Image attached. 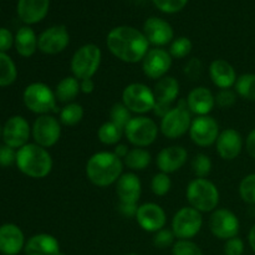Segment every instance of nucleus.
Listing matches in <instances>:
<instances>
[{"mask_svg": "<svg viewBox=\"0 0 255 255\" xmlns=\"http://www.w3.org/2000/svg\"><path fill=\"white\" fill-rule=\"evenodd\" d=\"M184 75L188 77L189 80H197L198 77H201L202 72H203V64L199 59L193 57V59L189 60L188 62L184 66Z\"/></svg>", "mask_w": 255, "mask_h": 255, "instance_id": "46", "label": "nucleus"}, {"mask_svg": "<svg viewBox=\"0 0 255 255\" xmlns=\"http://www.w3.org/2000/svg\"><path fill=\"white\" fill-rule=\"evenodd\" d=\"M244 249H246V246H244L243 239H241L239 237H234V238L228 239L224 243V255H243Z\"/></svg>", "mask_w": 255, "mask_h": 255, "instance_id": "45", "label": "nucleus"}, {"mask_svg": "<svg viewBox=\"0 0 255 255\" xmlns=\"http://www.w3.org/2000/svg\"><path fill=\"white\" fill-rule=\"evenodd\" d=\"M159 127L154 120L147 116H133L124 129L127 141L133 147L146 148L154 143L158 137Z\"/></svg>", "mask_w": 255, "mask_h": 255, "instance_id": "8", "label": "nucleus"}, {"mask_svg": "<svg viewBox=\"0 0 255 255\" xmlns=\"http://www.w3.org/2000/svg\"><path fill=\"white\" fill-rule=\"evenodd\" d=\"M15 164L25 176L42 179L51 173L54 162L47 148L36 143H27L16 151Z\"/></svg>", "mask_w": 255, "mask_h": 255, "instance_id": "3", "label": "nucleus"}, {"mask_svg": "<svg viewBox=\"0 0 255 255\" xmlns=\"http://www.w3.org/2000/svg\"><path fill=\"white\" fill-rule=\"evenodd\" d=\"M176 236L172 232V229H161L153 236V246L158 249L172 248L176 243Z\"/></svg>", "mask_w": 255, "mask_h": 255, "instance_id": "42", "label": "nucleus"}, {"mask_svg": "<svg viewBox=\"0 0 255 255\" xmlns=\"http://www.w3.org/2000/svg\"><path fill=\"white\" fill-rule=\"evenodd\" d=\"M189 0H152L154 6L166 14H176L183 10Z\"/></svg>", "mask_w": 255, "mask_h": 255, "instance_id": "41", "label": "nucleus"}, {"mask_svg": "<svg viewBox=\"0 0 255 255\" xmlns=\"http://www.w3.org/2000/svg\"><path fill=\"white\" fill-rule=\"evenodd\" d=\"M80 90L82 94H92L95 90V82L92 79H85L80 81Z\"/></svg>", "mask_w": 255, "mask_h": 255, "instance_id": "50", "label": "nucleus"}, {"mask_svg": "<svg viewBox=\"0 0 255 255\" xmlns=\"http://www.w3.org/2000/svg\"><path fill=\"white\" fill-rule=\"evenodd\" d=\"M16 64L6 52H0V87L10 86L16 81Z\"/></svg>", "mask_w": 255, "mask_h": 255, "instance_id": "33", "label": "nucleus"}, {"mask_svg": "<svg viewBox=\"0 0 255 255\" xmlns=\"http://www.w3.org/2000/svg\"><path fill=\"white\" fill-rule=\"evenodd\" d=\"M15 36L6 27H0V52H7L14 46Z\"/></svg>", "mask_w": 255, "mask_h": 255, "instance_id": "47", "label": "nucleus"}, {"mask_svg": "<svg viewBox=\"0 0 255 255\" xmlns=\"http://www.w3.org/2000/svg\"><path fill=\"white\" fill-rule=\"evenodd\" d=\"M143 34L149 45L154 47H163L174 40V31L172 25L162 17L152 16L144 21Z\"/></svg>", "mask_w": 255, "mask_h": 255, "instance_id": "19", "label": "nucleus"}, {"mask_svg": "<svg viewBox=\"0 0 255 255\" xmlns=\"http://www.w3.org/2000/svg\"><path fill=\"white\" fill-rule=\"evenodd\" d=\"M124 161L114 152L101 151L92 154L86 163V177L94 186L109 187L119 181L124 173Z\"/></svg>", "mask_w": 255, "mask_h": 255, "instance_id": "2", "label": "nucleus"}, {"mask_svg": "<svg viewBox=\"0 0 255 255\" xmlns=\"http://www.w3.org/2000/svg\"><path fill=\"white\" fill-rule=\"evenodd\" d=\"M246 149H247V152H248L249 156H251L252 158L255 159V128L253 129V131L249 132L248 137H247Z\"/></svg>", "mask_w": 255, "mask_h": 255, "instance_id": "49", "label": "nucleus"}, {"mask_svg": "<svg viewBox=\"0 0 255 255\" xmlns=\"http://www.w3.org/2000/svg\"><path fill=\"white\" fill-rule=\"evenodd\" d=\"M54 92L57 102L65 105L71 104L81 92V90H80V80H77L75 76L64 77L56 85Z\"/></svg>", "mask_w": 255, "mask_h": 255, "instance_id": "29", "label": "nucleus"}, {"mask_svg": "<svg viewBox=\"0 0 255 255\" xmlns=\"http://www.w3.org/2000/svg\"><path fill=\"white\" fill-rule=\"evenodd\" d=\"M84 107L77 102H71L62 107L59 111V121L62 126L74 127L84 119Z\"/></svg>", "mask_w": 255, "mask_h": 255, "instance_id": "32", "label": "nucleus"}, {"mask_svg": "<svg viewBox=\"0 0 255 255\" xmlns=\"http://www.w3.org/2000/svg\"><path fill=\"white\" fill-rule=\"evenodd\" d=\"M14 46L16 52L21 57H31L37 49V36L34 30L25 25L21 26L15 34Z\"/></svg>", "mask_w": 255, "mask_h": 255, "instance_id": "28", "label": "nucleus"}, {"mask_svg": "<svg viewBox=\"0 0 255 255\" xmlns=\"http://www.w3.org/2000/svg\"><path fill=\"white\" fill-rule=\"evenodd\" d=\"M106 46L116 59L126 64L142 62L149 51V42L143 31L128 25H121L110 30Z\"/></svg>", "mask_w": 255, "mask_h": 255, "instance_id": "1", "label": "nucleus"}, {"mask_svg": "<svg viewBox=\"0 0 255 255\" xmlns=\"http://www.w3.org/2000/svg\"><path fill=\"white\" fill-rule=\"evenodd\" d=\"M203 227V216L192 207H182L172 218L171 229L177 239H193Z\"/></svg>", "mask_w": 255, "mask_h": 255, "instance_id": "10", "label": "nucleus"}, {"mask_svg": "<svg viewBox=\"0 0 255 255\" xmlns=\"http://www.w3.org/2000/svg\"><path fill=\"white\" fill-rule=\"evenodd\" d=\"M172 188V181L169 178V174L158 172L154 174L151 179V191L154 196L164 197L169 193Z\"/></svg>", "mask_w": 255, "mask_h": 255, "instance_id": "37", "label": "nucleus"}, {"mask_svg": "<svg viewBox=\"0 0 255 255\" xmlns=\"http://www.w3.org/2000/svg\"><path fill=\"white\" fill-rule=\"evenodd\" d=\"M188 133L196 146L209 147L217 142L221 129L216 119L207 115V116H196V119L192 120Z\"/></svg>", "mask_w": 255, "mask_h": 255, "instance_id": "14", "label": "nucleus"}, {"mask_svg": "<svg viewBox=\"0 0 255 255\" xmlns=\"http://www.w3.org/2000/svg\"><path fill=\"white\" fill-rule=\"evenodd\" d=\"M209 231L216 238L221 241H228V239L238 237L241 231V222L239 218L232 211L227 208H217L212 212L209 217Z\"/></svg>", "mask_w": 255, "mask_h": 255, "instance_id": "12", "label": "nucleus"}, {"mask_svg": "<svg viewBox=\"0 0 255 255\" xmlns=\"http://www.w3.org/2000/svg\"><path fill=\"white\" fill-rule=\"evenodd\" d=\"M31 126L25 117L20 115L9 117L2 126V141L6 146L19 149L29 143Z\"/></svg>", "mask_w": 255, "mask_h": 255, "instance_id": "16", "label": "nucleus"}, {"mask_svg": "<svg viewBox=\"0 0 255 255\" xmlns=\"http://www.w3.org/2000/svg\"><path fill=\"white\" fill-rule=\"evenodd\" d=\"M128 152H129V149H128V147L126 146V144L119 143V144H116V146H115L114 153L116 154V156L119 157V158H121L122 161H124V159L126 158V156H127V154H128Z\"/></svg>", "mask_w": 255, "mask_h": 255, "instance_id": "51", "label": "nucleus"}, {"mask_svg": "<svg viewBox=\"0 0 255 255\" xmlns=\"http://www.w3.org/2000/svg\"><path fill=\"white\" fill-rule=\"evenodd\" d=\"M136 221L144 232L157 233L166 227L167 214L159 204L148 202L138 206Z\"/></svg>", "mask_w": 255, "mask_h": 255, "instance_id": "18", "label": "nucleus"}, {"mask_svg": "<svg viewBox=\"0 0 255 255\" xmlns=\"http://www.w3.org/2000/svg\"><path fill=\"white\" fill-rule=\"evenodd\" d=\"M102 61V51L96 44H85L74 52L70 61L72 76L77 80L92 79L99 71Z\"/></svg>", "mask_w": 255, "mask_h": 255, "instance_id": "6", "label": "nucleus"}, {"mask_svg": "<svg viewBox=\"0 0 255 255\" xmlns=\"http://www.w3.org/2000/svg\"><path fill=\"white\" fill-rule=\"evenodd\" d=\"M152 161V156L146 148H139V147H133L129 149L128 154L124 159V164L131 172L143 171L149 166Z\"/></svg>", "mask_w": 255, "mask_h": 255, "instance_id": "30", "label": "nucleus"}, {"mask_svg": "<svg viewBox=\"0 0 255 255\" xmlns=\"http://www.w3.org/2000/svg\"><path fill=\"white\" fill-rule=\"evenodd\" d=\"M16 162V149L6 146L5 143L0 144V167L7 168Z\"/></svg>", "mask_w": 255, "mask_h": 255, "instance_id": "44", "label": "nucleus"}, {"mask_svg": "<svg viewBox=\"0 0 255 255\" xmlns=\"http://www.w3.org/2000/svg\"><path fill=\"white\" fill-rule=\"evenodd\" d=\"M173 59L169 55L168 50L162 47L149 49L144 59L142 60V71L148 79L159 80L167 76L172 67Z\"/></svg>", "mask_w": 255, "mask_h": 255, "instance_id": "17", "label": "nucleus"}, {"mask_svg": "<svg viewBox=\"0 0 255 255\" xmlns=\"http://www.w3.org/2000/svg\"><path fill=\"white\" fill-rule=\"evenodd\" d=\"M192 49H193V44L191 39L187 36H179L169 44L168 52L172 59H186L192 52Z\"/></svg>", "mask_w": 255, "mask_h": 255, "instance_id": "35", "label": "nucleus"}, {"mask_svg": "<svg viewBox=\"0 0 255 255\" xmlns=\"http://www.w3.org/2000/svg\"><path fill=\"white\" fill-rule=\"evenodd\" d=\"M188 159V152L183 146L164 147L157 153L156 164L159 172L171 174L179 171Z\"/></svg>", "mask_w": 255, "mask_h": 255, "instance_id": "20", "label": "nucleus"}, {"mask_svg": "<svg viewBox=\"0 0 255 255\" xmlns=\"http://www.w3.org/2000/svg\"><path fill=\"white\" fill-rule=\"evenodd\" d=\"M234 89L242 99L255 101V74H243L238 76Z\"/></svg>", "mask_w": 255, "mask_h": 255, "instance_id": "34", "label": "nucleus"}, {"mask_svg": "<svg viewBox=\"0 0 255 255\" xmlns=\"http://www.w3.org/2000/svg\"><path fill=\"white\" fill-rule=\"evenodd\" d=\"M217 153L222 159L233 161L243 149V138L236 128H227L219 133L216 142Z\"/></svg>", "mask_w": 255, "mask_h": 255, "instance_id": "22", "label": "nucleus"}, {"mask_svg": "<svg viewBox=\"0 0 255 255\" xmlns=\"http://www.w3.org/2000/svg\"><path fill=\"white\" fill-rule=\"evenodd\" d=\"M124 136V129L111 121L102 124L97 129V138L105 146H116Z\"/></svg>", "mask_w": 255, "mask_h": 255, "instance_id": "31", "label": "nucleus"}, {"mask_svg": "<svg viewBox=\"0 0 255 255\" xmlns=\"http://www.w3.org/2000/svg\"><path fill=\"white\" fill-rule=\"evenodd\" d=\"M126 255H138V254H136V253H128V254H126Z\"/></svg>", "mask_w": 255, "mask_h": 255, "instance_id": "54", "label": "nucleus"}, {"mask_svg": "<svg viewBox=\"0 0 255 255\" xmlns=\"http://www.w3.org/2000/svg\"><path fill=\"white\" fill-rule=\"evenodd\" d=\"M172 255H203V252L192 239H177L172 247Z\"/></svg>", "mask_w": 255, "mask_h": 255, "instance_id": "40", "label": "nucleus"}, {"mask_svg": "<svg viewBox=\"0 0 255 255\" xmlns=\"http://www.w3.org/2000/svg\"><path fill=\"white\" fill-rule=\"evenodd\" d=\"M119 211L122 216L127 217V218H136L137 211H138V204L120 203Z\"/></svg>", "mask_w": 255, "mask_h": 255, "instance_id": "48", "label": "nucleus"}, {"mask_svg": "<svg viewBox=\"0 0 255 255\" xmlns=\"http://www.w3.org/2000/svg\"><path fill=\"white\" fill-rule=\"evenodd\" d=\"M50 9V0H19L17 16L27 26L37 24L46 17Z\"/></svg>", "mask_w": 255, "mask_h": 255, "instance_id": "25", "label": "nucleus"}, {"mask_svg": "<svg viewBox=\"0 0 255 255\" xmlns=\"http://www.w3.org/2000/svg\"><path fill=\"white\" fill-rule=\"evenodd\" d=\"M216 106L221 107V109H229L233 106L237 101V92L231 89L219 90L216 95Z\"/></svg>", "mask_w": 255, "mask_h": 255, "instance_id": "43", "label": "nucleus"}, {"mask_svg": "<svg viewBox=\"0 0 255 255\" xmlns=\"http://www.w3.org/2000/svg\"><path fill=\"white\" fill-rule=\"evenodd\" d=\"M239 196L247 204H255V173L244 177L239 184Z\"/></svg>", "mask_w": 255, "mask_h": 255, "instance_id": "39", "label": "nucleus"}, {"mask_svg": "<svg viewBox=\"0 0 255 255\" xmlns=\"http://www.w3.org/2000/svg\"><path fill=\"white\" fill-rule=\"evenodd\" d=\"M61 126L59 119L54 115H41L35 119L31 126V137L34 143L50 148L59 142L61 137Z\"/></svg>", "mask_w": 255, "mask_h": 255, "instance_id": "11", "label": "nucleus"}, {"mask_svg": "<svg viewBox=\"0 0 255 255\" xmlns=\"http://www.w3.org/2000/svg\"><path fill=\"white\" fill-rule=\"evenodd\" d=\"M22 102L30 112L39 116L59 112L54 90L44 82H32L27 85L22 92Z\"/></svg>", "mask_w": 255, "mask_h": 255, "instance_id": "5", "label": "nucleus"}, {"mask_svg": "<svg viewBox=\"0 0 255 255\" xmlns=\"http://www.w3.org/2000/svg\"><path fill=\"white\" fill-rule=\"evenodd\" d=\"M70 44L69 30L65 25L47 27L37 36V49L45 55H57L67 49Z\"/></svg>", "mask_w": 255, "mask_h": 255, "instance_id": "15", "label": "nucleus"}, {"mask_svg": "<svg viewBox=\"0 0 255 255\" xmlns=\"http://www.w3.org/2000/svg\"><path fill=\"white\" fill-rule=\"evenodd\" d=\"M0 138H2V126L0 125Z\"/></svg>", "mask_w": 255, "mask_h": 255, "instance_id": "53", "label": "nucleus"}, {"mask_svg": "<svg viewBox=\"0 0 255 255\" xmlns=\"http://www.w3.org/2000/svg\"><path fill=\"white\" fill-rule=\"evenodd\" d=\"M25 255H65L61 252L59 241L47 233H39L30 237L25 243Z\"/></svg>", "mask_w": 255, "mask_h": 255, "instance_id": "26", "label": "nucleus"}, {"mask_svg": "<svg viewBox=\"0 0 255 255\" xmlns=\"http://www.w3.org/2000/svg\"><path fill=\"white\" fill-rule=\"evenodd\" d=\"M186 101L191 114L196 116H207L216 107V97L206 86H197L191 90Z\"/></svg>", "mask_w": 255, "mask_h": 255, "instance_id": "23", "label": "nucleus"}, {"mask_svg": "<svg viewBox=\"0 0 255 255\" xmlns=\"http://www.w3.org/2000/svg\"><path fill=\"white\" fill-rule=\"evenodd\" d=\"M25 236L19 226L5 223L0 226V253L2 255H19L25 248Z\"/></svg>", "mask_w": 255, "mask_h": 255, "instance_id": "21", "label": "nucleus"}, {"mask_svg": "<svg viewBox=\"0 0 255 255\" xmlns=\"http://www.w3.org/2000/svg\"><path fill=\"white\" fill-rule=\"evenodd\" d=\"M132 117H133L132 112L122 102H116L110 110V121L121 127L122 129H125V127Z\"/></svg>", "mask_w": 255, "mask_h": 255, "instance_id": "38", "label": "nucleus"}, {"mask_svg": "<svg viewBox=\"0 0 255 255\" xmlns=\"http://www.w3.org/2000/svg\"><path fill=\"white\" fill-rule=\"evenodd\" d=\"M248 242H249V246H251L252 251L255 253V224L251 228L248 234Z\"/></svg>", "mask_w": 255, "mask_h": 255, "instance_id": "52", "label": "nucleus"}, {"mask_svg": "<svg viewBox=\"0 0 255 255\" xmlns=\"http://www.w3.org/2000/svg\"><path fill=\"white\" fill-rule=\"evenodd\" d=\"M192 114L187 106L186 100H179L161 119L159 131L166 138L177 139L189 132L192 124Z\"/></svg>", "mask_w": 255, "mask_h": 255, "instance_id": "7", "label": "nucleus"}, {"mask_svg": "<svg viewBox=\"0 0 255 255\" xmlns=\"http://www.w3.org/2000/svg\"><path fill=\"white\" fill-rule=\"evenodd\" d=\"M153 94L154 99H156V105H154L153 112L156 116L162 119L173 107L172 105L178 99V80L173 76H168V75L162 77V79L157 80L156 85L153 87Z\"/></svg>", "mask_w": 255, "mask_h": 255, "instance_id": "13", "label": "nucleus"}, {"mask_svg": "<svg viewBox=\"0 0 255 255\" xmlns=\"http://www.w3.org/2000/svg\"><path fill=\"white\" fill-rule=\"evenodd\" d=\"M186 198L192 208L201 213H212L218 208L221 194L212 181L207 178H194L187 186Z\"/></svg>", "mask_w": 255, "mask_h": 255, "instance_id": "4", "label": "nucleus"}, {"mask_svg": "<svg viewBox=\"0 0 255 255\" xmlns=\"http://www.w3.org/2000/svg\"><path fill=\"white\" fill-rule=\"evenodd\" d=\"M115 184L120 203L138 204L142 194V182L134 172L122 173Z\"/></svg>", "mask_w": 255, "mask_h": 255, "instance_id": "24", "label": "nucleus"}, {"mask_svg": "<svg viewBox=\"0 0 255 255\" xmlns=\"http://www.w3.org/2000/svg\"><path fill=\"white\" fill-rule=\"evenodd\" d=\"M209 77L214 86L218 87L219 90L232 89L238 79L233 65L223 59H216L211 62Z\"/></svg>", "mask_w": 255, "mask_h": 255, "instance_id": "27", "label": "nucleus"}, {"mask_svg": "<svg viewBox=\"0 0 255 255\" xmlns=\"http://www.w3.org/2000/svg\"><path fill=\"white\" fill-rule=\"evenodd\" d=\"M213 163L211 157L204 153H198L192 159V171L196 178H207L211 174Z\"/></svg>", "mask_w": 255, "mask_h": 255, "instance_id": "36", "label": "nucleus"}, {"mask_svg": "<svg viewBox=\"0 0 255 255\" xmlns=\"http://www.w3.org/2000/svg\"><path fill=\"white\" fill-rule=\"evenodd\" d=\"M122 104L137 116H144L153 111L156 99L153 89L142 82H132L122 91Z\"/></svg>", "mask_w": 255, "mask_h": 255, "instance_id": "9", "label": "nucleus"}]
</instances>
